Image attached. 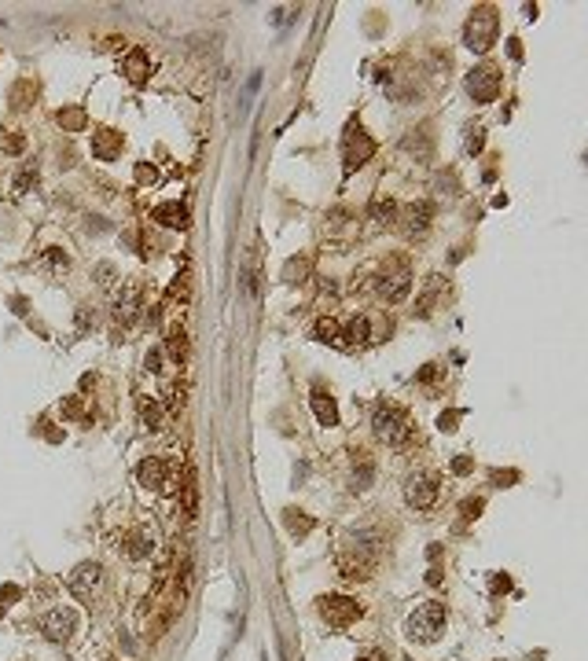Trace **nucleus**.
Instances as JSON below:
<instances>
[{"mask_svg":"<svg viewBox=\"0 0 588 661\" xmlns=\"http://www.w3.org/2000/svg\"><path fill=\"white\" fill-rule=\"evenodd\" d=\"M379 537L375 533H357L353 540H346V548L338 555V569L346 580H368L379 566Z\"/></svg>","mask_w":588,"mask_h":661,"instance_id":"f257e3e1","label":"nucleus"},{"mask_svg":"<svg viewBox=\"0 0 588 661\" xmlns=\"http://www.w3.org/2000/svg\"><path fill=\"white\" fill-rule=\"evenodd\" d=\"M372 434L382 441L386 448H408L416 437V426L408 419V411L398 405H379L372 411Z\"/></svg>","mask_w":588,"mask_h":661,"instance_id":"f03ea898","label":"nucleus"},{"mask_svg":"<svg viewBox=\"0 0 588 661\" xmlns=\"http://www.w3.org/2000/svg\"><path fill=\"white\" fill-rule=\"evenodd\" d=\"M496 30H500V19H496L493 4H478L471 11V19L464 26V44L475 51V56H485L496 44Z\"/></svg>","mask_w":588,"mask_h":661,"instance_id":"7ed1b4c3","label":"nucleus"},{"mask_svg":"<svg viewBox=\"0 0 588 661\" xmlns=\"http://www.w3.org/2000/svg\"><path fill=\"white\" fill-rule=\"evenodd\" d=\"M445 621H449V610H445V603L438 599H430L423 603L419 610L408 617V639H416V643H434L445 632Z\"/></svg>","mask_w":588,"mask_h":661,"instance_id":"20e7f679","label":"nucleus"},{"mask_svg":"<svg viewBox=\"0 0 588 661\" xmlns=\"http://www.w3.org/2000/svg\"><path fill=\"white\" fill-rule=\"evenodd\" d=\"M401 492H405V503L412 511H430L434 503L441 500V478L434 471H416V474L405 478Z\"/></svg>","mask_w":588,"mask_h":661,"instance_id":"39448f33","label":"nucleus"},{"mask_svg":"<svg viewBox=\"0 0 588 661\" xmlns=\"http://www.w3.org/2000/svg\"><path fill=\"white\" fill-rule=\"evenodd\" d=\"M136 478L140 485L151 489V492H162V496H170L177 492V482H181V471H177L173 459H162V456H151L136 466Z\"/></svg>","mask_w":588,"mask_h":661,"instance_id":"423d86ee","label":"nucleus"},{"mask_svg":"<svg viewBox=\"0 0 588 661\" xmlns=\"http://www.w3.org/2000/svg\"><path fill=\"white\" fill-rule=\"evenodd\" d=\"M390 334V320L386 316H375V313H353L346 320L338 338H346L350 345H368V342H379Z\"/></svg>","mask_w":588,"mask_h":661,"instance_id":"0eeeda50","label":"nucleus"},{"mask_svg":"<svg viewBox=\"0 0 588 661\" xmlns=\"http://www.w3.org/2000/svg\"><path fill=\"white\" fill-rule=\"evenodd\" d=\"M316 610H320V617L327 621L331 628H350L353 621L364 614V610H361V603L350 599V595H324Z\"/></svg>","mask_w":588,"mask_h":661,"instance_id":"6e6552de","label":"nucleus"},{"mask_svg":"<svg viewBox=\"0 0 588 661\" xmlns=\"http://www.w3.org/2000/svg\"><path fill=\"white\" fill-rule=\"evenodd\" d=\"M430 220H434V206L427 199L408 202L405 210H398V228H401L405 239H423L430 231Z\"/></svg>","mask_w":588,"mask_h":661,"instance_id":"1a4fd4ad","label":"nucleus"},{"mask_svg":"<svg viewBox=\"0 0 588 661\" xmlns=\"http://www.w3.org/2000/svg\"><path fill=\"white\" fill-rule=\"evenodd\" d=\"M372 154H375V140L368 136L361 125H350L346 140H342V162H346V173L361 170V165L372 158Z\"/></svg>","mask_w":588,"mask_h":661,"instance_id":"9d476101","label":"nucleus"},{"mask_svg":"<svg viewBox=\"0 0 588 661\" xmlns=\"http://www.w3.org/2000/svg\"><path fill=\"white\" fill-rule=\"evenodd\" d=\"M467 92L475 96L478 103H493L500 96V67H493V63H482L467 74Z\"/></svg>","mask_w":588,"mask_h":661,"instance_id":"9b49d317","label":"nucleus"},{"mask_svg":"<svg viewBox=\"0 0 588 661\" xmlns=\"http://www.w3.org/2000/svg\"><path fill=\"white\" fill-rule=\"evenodd\" d=\"M375 291H379V297H386L390 305L405 302V297H408V291H412V272H408V265L393 261V268H386V272H382V276H379Z\"/></svg>","mask_w":588,"mask_h":661,"instance_id":"f8f14e48","label":"nucleus"},{"mask_svg":"<svg viewBox=\"0 0 588 661\" xmlns=\"http://www.w3.org/2000/svg\"><path fill=\"white\" fill-rule=\"evenodd\" d=\"M155 548H158V533L151 525H133L129 533L122 537V555H125V559H133V562L147 559Z\"/></svg>","mask_w":588,"mask_h":661,"instance_id":"ddd939ff","label":"nucleus"},{"mask_svg":"<svg viewBox=\"0 0 588 661\" xmlns=\"http://www.w3.org/2000/svg\"><path fill=\"white\" fill-rule=\"evenodd\" d=\"M74 628H78V614H74L70 606H56V610H48L41 617V632L56 643H67L74 636Z\"/></svg>","mask_w":588,"mask_h":661,"instance_id":"4468645a","label":"nucleus"},{"mask_svg":"<svg viewBox=\"0 0 588 661\" xmlns=\"http://www.w3.org/2000/svg\"><path fill=\"white\" fill-rule=\"evenodd\" d=\"M140 309H144V287H140L136 279H133V283H122V291L114 294V320L133 323Z\"/></svg>","mask_w":588,"mask_h":661,"instance_id":"2eb2a0df","label":"nucleus"},{"mask_svg":"<svg viewBox=\"0 0 588 661\" xmlns=\"http://www.w3.org/2000/svg\"><path fill=\"white\" fill-rule=\"evenodd\" d=\"M104 585V566L99 562H81L78 569L70 573V588L81 595V599H88L92 595V588H99Z\"/></svg>","mask_w":588,"mask_h":661,"instance_id":"dca6fc26","label":"nucleus"},{"mask_svg":"<svg viewBox=\"0 0 588 661\" xmlns=\"http://www.w3.org/2000/svg\"><path fill=\"white\" fill-rule=\"evenodd\" d=\"M92 154L99 162H114L122 154V133H114V129H96L92 133Z\"/></svg>","mask_w":588,"mask_h":661,"instance_id":"f3484780","label":"nucleus"},{"mask_svg":"<svg viewBox=\"0 0 588 661\" xmlns=\"http://www.w3.org/2000/svg\"><path fill=\"white\" fill-rule=\"evenodd\" d=\"M122 74L129 77L133 85H144V81H147V74H151V59H147V51H144V48H133L129 56H125V63H122Z\"/></svg>","mask_w":588,"mask_h":661,"instance_id":"a211bd4d","label":"nucleus"},{"mask_svg":"<svg viewBox=\"0 0 588 661\" xmlns=\"http://www.w3.org/2000/svg\"><path fill=\"white\" fill-rule=\"evenodd\" d=\"M313 411H316V419H320V426H338V405L320 386L313 390Z\"/></svg>","mask_w":588,"mask_h":661,"instance_id":"6ab92c4d","label":"nucleus"},{"mask_svg":"<svg viewBox=\"0 0 588 661\" xmlns=\"http://www.w3.org/2000/svg\"><path fill=\"white\" fill-rule=\"evenodd\" d=\"M165 353H170L173 364H184V357H188V331H184V323H170V331H165Z\"/></svg>","mask_w":588,"mask_h":661,"instance_id":"aec40b11","label":"nucleus"},{"mask_svg":"<svg viewBox=\"0 0 588 661\" xmlns=\"http://www.w3.org/2000/svg\"><path fill=\"white\" fill-rule=\"evenodd\" d=\"M151 217H155L158 225H165V228H184L188 225V210L181 202H162V206H155Z\"/></svg>","mask_w":588,"mask_h":661,"instance_id":"412c9836","label":"nucleus"},{"mask_svg":"<svg viewBox=\"0 0 588 661\" xmlns=\"http://www.w3.org/2000/svg\"><path fill=\"white\" fill-rule=\"evenodd\" d=\"M140 423H144L147 430H162L165 411H162V405H158V397H140Z\"/></svg>","mask_w":588,"mask_h":661,"instance_id":"4be33fe9","label":"nucleus"},{"mask_svg":"<svg viewBox=\"0 0 588 661\" xmlns=\"http://www.w3.org/2000/svg\"><path fill=\"white\" fill-rule=\"evenodd\" d=\"M372 474H375V466L368 459V452H353V489H368Z\"/></svg>","mask_w":588,"mask_h":661,"instance_id":"5701e85b","label":"nucleus"},{"mask_svg":"<svg viewBox=\"0 0 588 661\" xmlns=\"http://www.w3.org/2000/svg\"><path fill=\"white\" fill-rule=\"evenodd\" d=\"M441 297V279L438 276H430L427 279V287H423V294H419V302H416V313L419 316H430L434 313V302Z\"/></svg>","mask_w":588,"mask_h":661,"instance_id":"b1692460","label":"nucleus"},{"mask_svg":"<svg viewBox=\"0 0 588 661\" xmlns=\"http://www.w3.org/2000/svg\"><path fill=\"white\" fill-rule=\"evenodd\" d=\"M284 522H287V529H291V537H309L313 533V518L305 514V511H284Z\"/></svg>","mask_w":588,"mask_h":661,"instance_id":"393cba45","label":"nucleus"},{"mask_svg":"<svg viewBox=\"0 0 588 661\" xmlns=\"http://www.w3.org/2000/svg\"><path fill=\"white\" fill-rule=\"evenodd\" d=\"M41 268H48V272H56V276H63V272L70 268V257L59 250V246H48V250L41 254Z\"/></svg>","mask_w":588,"mask_h":661,"instance_id":"a878e982","label":"nucleus"},{"mask_svg":"<svg viewBox=\"0 0 588 661\" xmlns=\"http://www.w3.org/2000/svg\"><path fill=\"white\" fill-rule=\"evenodd\" d=\"M372 217L382 220V225H390V220H398V202L390 195H375L372 199Z\"/></svg>","mask_w":588,"mask_h":661,"instance_id":"bb28decb","label":"nucleus"},{"mask_svg":"<svg viewBox=\"0 0 588 661\" xmlns=\"http://www.w3.org/2000/svg\"><path fill=\"white\" fill-rule=\"evenodd\" d=\"M33 96H37V85L26 77V81H19L15 88H11V107H15V111H26L30 103H33Z\"/></svg>","mask_w":588,"mask_h":661,"instance_id":"cd10ccee","label":"nucleus"},{"mask_svg":"<svg viewBox=\"0 0 588 661\" xmlns=\"http://www.w3.org/2000/svg\"><path fill=\"white\" fill-rule=\"evenodd\" d=\"M313 334H316V342H338L342 327H338V320H331V316H320V320L313 323Z\"/></svg>","mask_w":588,"mask_h":661,"instance_id":"c85d7f7f","label":"nucleus"},{"mask_svg":"<svg viewBox=\"0 0 588 661\" xmlns=\"http://www.w3.org/2000/svg\"><path fill=\"white\" fill-rule=\"evenodd\" d=\"M59 125H63V129H70V133H81V129H85V111H81V107L59 111Z\"/></svg>","mask_w":588,"mask_h":661,"instance_id":"c756f323","label":"nucleus"},{"mask_svg":"<svg viewBox=\"0 0 588 661\" xmlns=\"http://www.w3.org/2000/svg\"><path fill=\"white\" fill-rule=\"evenodd\" d=\"M467 154H478L485 147V129H467V140H464Z\"/></svg>","mask_w":588,"mask_h":661,"instance_id":"7c9ffc66","label":"nucleus"},{"mask_svg":"<svg viewBox=\"0 0 588 661\" xmlns=\"http://www.w3.org/2000/svg\"><path fill=\"white\" fill-rule=\"evenodd\" d=\"M114 276H118V272H114V265H107V261L96 268V283H99L104 291H114Z\"/></svg>","mask_w":588,"mask_h":661,"instance_id":"2f4dec72","label":"nucleus"},{"mask_svg":"<svg viewBox=\"0 0 588 661\" xmlns=\"http://www.w3.org/2000/svg\"><path fill=\"white\" fill-rule=\"evenodd\" d=\"M438 379H441V368H438V364H423V368H419V375H416L419 386H434Z\"/></svg>","mask_w":588,"mask_h":661,"instance_id":"473e14b6","label":"nucleus"},{"mask_svg":"<svg viewBox=\"0 0 588 661\" xmlns=\"http://www.w3.org/2000/svg\"><path fill=\"white\" fill-rule=\"evenodd\" d=\"M63 416H67V419H85L81 397H67V400H63Z\"/></svg>","mask_w":588,"mask_h":661,"instance_id":"72a5a7b5","label":"nucleus"},{"mask_svg":"<svg viewBox=\"0 0 588 661\" xmlns=\"http://www.w3.org/2000/svg\"><path fill=\"white\" fill-rule=\"evenodd\" d=\"M30 184H37V165H26V170L15 177V191H19V195H22V191H26Z\"/></svg>","mask_w":588,"mask_h":661,"instance_id":"f704fd0d","label":"nucleus"},{"mask_svg":"<svg viewBox=\"0 0 588 661\" xmlns=\"http://www.w3.org/2000/svg\"><path fill=\"white\" fill-rule=\"evenodd\" d=\"M482 507H485V500H464L459 514H464V522H475V518L482 514Z\"/></svg>","mask_w":588,"mask_h":661,"instance_id":"c9c22d12","label":"nucleus"},{"mask_svg":"<svg viewBox=\"0 0 588 661\" xmlns=\"http://www.w3.org/2000/svg\"><path fill=\"white\" fill-rule=\"evenodd\" d=\"M158 180V170L155 165H147V162H140L136 165V184H155Z\"/></svg>","mask_w":588,"mask_h":661,"instance_id":"e433bc0d","label":"nucleus"},{"mask_svg":"<svg viewBox=\"0 0 588 661\" xmlns=\"http://www.w3.org/2000/svg\"><path fill=\"white\" fill-rule=\"evenodd\" d=\"M459 416H464V411H441V416H438V430L452 434V430H456V423H459Z\"/></svg>","mask_w":588,"mask_h":661,"instance_id":"4c0bfd02","label":"nucleus"},{"mask_svg":"<svg viewBox=\"0 0 588 661\" xmlns=\"http://www.w3.org/2000/svg\"><path fill=\"white\" fill-rule=\"evenodd\" d=\"M471 471H475V459L471 456H456L452 459V474H471Z\"/></svg>","mask_w":588,"mask_h":661,"instance_id":"58836bf2","label":"nucleus"},{"mask_svg":"<svg viewBox=\"0 0 588 661\" xmlns=\"http://www.w3.org/2000/svg\"><path fill=\"white\" fill-rule=\"evenodd\" d=\"M22 147H26V136H19V133L4 140V151H8V154H19Z\"/></svg>","mask_w":588,"mask_h":661,"instance_id":"ea45409f","label":"nucleus"},{"mask_svg":"<svg viewBox=\"0 0 588 661\" xmlns=\"http://www.w3.org/2000/svg\"><path fill=\"white\" fill-rule=\"evenodd\" d=\"M144 364H147V371H162L158 364H162V349H151V353L144 357Z\"/></svg>","mask_w":588,"mask_h":661,"instance_id":"a19ab883","label":"nucleus"},{"mask_svg":"<svg viewBox=\"0 0 588 661\" xmlns=\"http://www.w3.org/2000/svg\"><path fill=\"white\" fill-rule=\"evenodd\" d=\"M507 588H511V580H507L504 573H500V577L493 580V591H496V595H500V591H507Z\"/></svg>","mask_w":588,"mask_h":661,"instance_id":"79ce46f5","label":"nucleus"},{"mask_svg":"<svg viewBox=\"0 0 588 661\" xmlns=\"http://www.w3.org/2000/svg\"><path fill=\"white\" fill-rule=\"evenodd\" d=\"M515 478H518L515 471H507V474H504V471H493V482H515Z\"/></svg>","mask_w":588,"mask_h":661,"instance_id":"37998d69","label":"nucleus"},{"mask_svg":"<svg viewBox=\"0 0 588 661\" xmlns=\"http://www.w3.org/2000/svg\"><path fill=\"white\" fill-rule=\"evenodd\" d=\"M507 51H511V59H522V48H518V37H511V41H507Z\"/></svg>","mask_w":588,"mask_h":661,"instance_id":"c03bdc74","label":"nucleus"}]
</instances>
